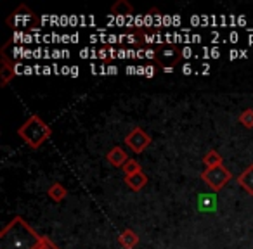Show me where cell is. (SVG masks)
Here are the masks:
<instances>
[{
  "instance_id": "obj_1",
  "label": "cell",
  "mask_w": 253,
  "mask_h": 249,
  "mask_svg": "<svg viewBox=\"0 0 253 249\" xmlns=\"http://www.w3.org/2000/svg\"><path fill=\"white\" fill-rule=\"evenodd\" d=\"M43 237L23 216H14L0 232V249H39Z\"/></svg>"
},
{
  "instance_id": "obj_2",
  "label": "cell",
  "mask_w": 253,
  "mask_h": 249,
  "mask_svg": "<svg viewBox=\"0 0 253 249\" xmlns=\"http://www.w3.org/2000/svg\"><path fill=\"white\" fill-rule=\"evenodd\" d=\"M18 135L23 139L28 147L40 149L43 142H47L52 135V128L40 118L39 114H32L21 127L18 128Z\"/></svg>"
},
{
  "instance_id": "obj_3",
  "label": "cell",
  "mask_w": 253,
  "mask_h": 249,
  "mask_svg": "<svg viewBox=\"0 0 253 249\" xmlns=\"http://www.w3.org/2000/svg\"><path fill=\"white\" fill-rule=\"evenodd\" d=\"M201 180L210 187L213 192H220L225 185L232 180V173L222 166H215V168H205L201 172Z\"/></svg>"
},
{
  "instance_id": "obj_4",
  "label": "cell",
  "mask_w": 253,
  "mask_h": 249,
  "mask_svg": "<svg viewBox=\"0 0 253 249\" xmlns=\"http://www.w3.org/2000/svg\"><path fill=\"white\" fill-rule=\"evenodd\" d=\"M7 25L11 28H33V26H39V18L37 14L28 7V5L21 4L11 16L7 18Z\"/></svg>"
},
{
  "instance_id": "obj_5",
  "label": "cell",
  "mask_w": 253,
  "mask_h": 249,
  "mask_svg": "<svg viewBox=\"0 0 253 249\" xmlns=\"http://www.w3.org/2000/svg\"><path fill=\"white\" fill-rule=\"evenodd\" d=\"M180 49L177 45H160L158 47V56H156V63L163 68V71H173V66L180 63Z\"/></svg>"
},
{
  "instance_id": "obj_6",
  "label": "cell",
  "mask_w": 253,
  "mask_h": 249,
  "mask_svg": "<svg viewBox=\"0 0 253 249\" xmlns=\"http://www.w3.org/2000/svg\"><path fill=\"white\" fill-rule=\"evenodd\" d=\"M125 144L128 145L134 152L141 154V152H144L146 149L151 145V137H149L141 127H134L130 132H128V135L125 137Z\"/></svg>"
},
{
  "instance_id": "obj_7",
  "label": "cell",
  "mask_w": 253,
  "mask_h": 249,
  "mask_svg": "<svg viewBox=\"0 0 253 249\" xmlns=\"http://www.w3.org/2000/svg\"><path fill=\"white\" fill-rule=\"evenodd\" d=\"M16 76V70H14V63L7 59L4 52H2V64H0V85L2 87H7L9 81L14 80Z\"/></svg>"
},
{
  "instance_id": "obj_8",
  "label": "cell",
  "mask_w": 253,
  "mask_h": 249,
  "mask_svg": "<svg viewBox=\"0 0 253 249\" xmlns=\"http://www.w3.org/2000/svg\"><path fill=\"white\" fill-rule=\"evenodd\" d=\"M128 159H130V158L126 156L125 149L120 147V145H115V147H113L111 151L106 154V161H108L111 166H116V168H123Z\"/></svg>"
},
{
  "instance_id": "obj_9",
  "label": "cell",
  "mask_w": 253,
  "mask_h": 249,
  "mask_svg": "<svg viewBox=\"0 0 253 249\" xmlns=\"http://www.w3.org/2000/svg\"><path fill=\"white\" fill-rule=\"evenodd\" d=\"M139 242H141V239H139V235L135 234L132 228H125V230L118 235V244L122 249H134Z\"/></svg>"
},
{
  "instance_id": "obj_10",
  "label": "cell",
  "mask_w": 253,
  "mask_h": 249,
  "mask_svg": "<svg viewBox=\"0 0 253 249\" xmlns=\"http://www.w3.org/2000/svg\"><path fill=\"white\" fill-rule=\"evenodd\" d=\"M148 182H149V178H148V175H146L144 172L135 173V175H130V177H125L126 187H128L130 190H134V192L142 190L146 185H148Z\"/></svg>"
},
{
  "instance_id": "obj_11",
  "label": "cell",
  "mask_w": 253,
  "mask_h": 249,
  "mask_svg": "<svg viewBox=\"0 0 253 249\" xmlns=\"http://www.w3.org/2000/svg\"><path fill=\"white\" fill-rule=\"evenodd\" d=\"M198 211L207 213V211H215L217 210V197L215 194H200L196 201Z\"/></svg>"
},
{
  "instance_id": "obj_12",
  "label": "cell",
  "mask_w": 253,
  "mask_h": 249,
  "mask_svg": "<svg viewBox=\"0 0 253 249\" xmlns=\"http://www.w3.org/2000/svg\"><path fill=\"white\" fill-rule=\"evenodd\" d=\"M238 183L250 194V196H253V163L243 170V173L238 177Z\"/></svg>"
},
{
  "instance_id": "obj_13",
  "label": "cell",
  "mask_w": 253,
  "mask_h": 249,
  "mask_svg": "<svg viewBox=\"0 0 253 249\" xmlns=\"http://www.w3.org/2000/svg\"><path fill=\"white\" fill-rule=\"evenodd\" d=\"M47 196H49L50 201H54V203H61V201L66 199L68 190H66V187H64L63 183L56 182L54 185L49 187V190H47Z\"/></svg>"
},
{
  "instance_id": "obj_14",
  "label": "cell",
  "mask_w": 253,
  "mask_h": 249,
  "mask_svg": "<svg viewBox=\"0 0 253 249\" xmlns=\"http://www.w3.org/2000/svg\"><path fill=\"white\" fill-rule=\"evenodd\" d=\"M132 12H134V7L126 0H118V2H115L111 5V14L115 16H130Z\"/></svg>"
},
{
  "instance_id": "obj_15",
  "label": "cell",
  "mask_w": 253,
  "mask_h": 249,
  "mask_svg": "<svg viewBox=\"0 0 253 249\" xmlns=\"http://www.w3.org/2000/svg\"><path fill=\"white\" fill-rule=\"evenodd\" d=\"M203 165L207 166V168H215V166L224 165V161H222V156L218 154L215 149H210V151L203 156Z\"/></svg>"
},
{
  "instance_id": "obj_16",
  "label": "cell",
  "mask_w": 253,
  "mask_h": 249,
  "mask_svg": "<svg viewBox=\"0 0 253 249\" xmlns=\"http://www.w3.org/2000/svg\"><path fill=\"white\" fill-rule=\"evenodd\" d=\"M238 121L241 123L245 128L252 130L253 128V109H245V111L238 116Z\"/></svg>"
},
{
  "instance_id": "obj_17",
  "label": "cell",
  "mask_w": 253,
  "mask_h": 249,
  "mask_svg": "<svg viewBox=\"0 0 253 249\" xmlns=\"http://www.w3.org/2000/svg\"><path fill=\"white\" fill-rule=\"evenodd\" d=\"M123 173H125V177H130V175H135V173H141L142 172V168H141V165H139L135 159H128V161L125 163V166H123Z\"/></svg>"
},
{
  "instance_id": "obj_18",
  "label": "cell",
  "mask_w": 253,
  "mask_h": 249,
  "mask_svg": "<svg viewBox=\"0 0 253 249\" xmlns=\"http://www.w3.org/2000/svg\"><path fill=\"white\" fill-rule=\"evenodd\" d=\"M97 57L102 63H111V59L115 57V49H111V47H102V49H99Z\"/></svg>"
},
{
  "instance_id": "obj_19",
  "label": "cell",
  "mask_w": 253,
  "mask_h": 249,
  "mask_svg": "<svg viewBox=\"0 0 253 249\" xmlns=\"http://www.w3.org/2000/svg\"><path fill=\"white\" fill-rule=\"evenodd\" d=\"M39 249H59V248H57V246L54 244V242L50 241L49 237H43V242L40 244V248H39Z\"/></svg>"
}]
</instances>
